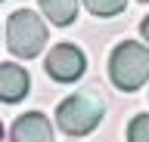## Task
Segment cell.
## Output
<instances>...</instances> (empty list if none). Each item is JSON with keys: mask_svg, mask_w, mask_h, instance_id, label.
<instances>
[{"mask_svg": "<svg viewBox=\"0 0 149 142\" xmlns=\"http://www.w3.org/2000/svg\"><path fill=\"white\" fill-rule=\"evenodd\" d=\"M109 77L112 84L124 90V93H134L149 80V47L137 43V40H124L112 49L109 56Z\"/></svg>", "mask_w": 149, "mask_h": 142, "instance_id": "6da1fadb", "label": "cell"}, {"mask_svg": "<svg viewBox=\"0 0 149 142\" xmlns=\"http://www.w3.org/2000/svg\"><path fill=\"white\" fill-rule=\"evenodd\" d=\"M102 114H106L102 99L93 93V90H87V93H74V96H68V99L59 102V108H56V123H59V130L68 133V136H87V133H93L100 127Z\"/></svg>", "mask_w": 149, "mask_h": 142, "instance_id": "7a4b0ae2", "label": "cell"}, {"mask_svg": "<svg viewBox=\"0 0 149 142\" xmlns=\"http://www.w3.org/2000/svg\"><path fill=\"white\" fill-rule=\"evenodd\" d=\"M47 43V22L34 10H16L6 22V49L19 59H34Z\"/></svg>", "mask_w": 149, "mask_h": 142, "instance_id": "3957f363", "label": "cell"}, {"mask_svg": "<svg viewBox=\"0 0 149 142\" xmlns=\"http://www.w3.org/2000/svg\"><path fill=\"white\" fill-rule=\"evenodd\" d=\"M84 68H87V59H84V53L74 43H56L44 59V71L53 80H59V84L78 80L84 74Z\"/></svg>", "mask_w": 149, "mask_h": 142, "instance_id": "277c9868", "label": "cell"}, {"mask_svg": "<svg viewBox=\"0 0 149 142\" xmlns=\"http://www.w3.org/2000/svg\"><path fill=\"white\" fill-rule=\"evenodd\" d=\"M9 139L13 142H53V123L40 111H25L16 117Z\"/></svg>", "mask_w": 149, "mask_h": 142, "instance_id": "5b68a950", "label": "cell"}, {"mask_svg": "<svg viewBox=\"0 0 149 142\" xmlns=\"http://www.w3.org/2000/svg\"><path fill=\"white\" fill-rule=\"evenodd\" d=\"M28 86H31V77L22 65L0 62V102H22L28 96Z\"/></svg>", "mask_w": 149, "mask_h": 142, "instance_id": "8992f818", "label": "cell"}, {"mask_svg": "<svg viewBox=\"0 0 149 142\" xmlns=\"http://www.w3.org/2000/svg\"><path fill=\"white\" fill-rule=\"evenodd\" d=\"M40 12L53 25L65 28V25H72L78 19V0H40Z\"/></svg>", "mask_w": 149, "mask_h": 142, "instance_id": "52a82bcc", "label": "cell"}, {"mask_svg": "<svg viewBox=\"0 0 149 142\" xmlns=\"http://www.w3.org/2000/svg\"><path fill=\"white\" fill-rule=\"evenodd\" d=\"M84 6H87L93 16L109 19V16H118V12H124L127 0H84Z\"/></svg>", "mask_w": 149, "mask_h": 142, "instance_id": "ba28073f", "label": "cell"}, {"mask_svg": "<svg viewBox=\"0 0 149 142\" xmlns=\"http://www.w3.org/2000/svg\"><path fill=\"white\" fill-rule=\"evenodd\" d=\"M127 142H149V114H137L127 123Z\"/></svg>", "mask_w": 149, "mask_h": 142, "instance_id": "9c48e42d", "label": "cell"}, {"mask_svg": "<svg viewBox=\"0 0 149 142\" xmlns=\"http://www.w3.org/2000/svg\"><path fill=\"white\" fill-rule=\"evenodd\" d=\"M140 34H143L146 43H149V16H143V22H140Z\"/></svg>", "mask_w": 149, "mask_h": 142, "instance_id": "30bf717a", "label": "cell"}, {"mask_svg": "<svg viewBox=\"0 0 149 142\" xmlns=\"http://www.w3.org/2000/svg\"><path fill=\"white\" fill-rule=\"evenodd\" d=\"M0 142H6V133H3V123H0Z\"/></svg>", "mask_w": 149, "mask_h": 142, "instance_id": "8fae6325", "label": "cell"}, {"mask_svg": "<svg viewBox=\"0 0 149 142\" xmlns=\"http://www.w3.org/2000/svg\"><path fill=\"white\" fill-rule=\"evenodd\" d=\"M140 3H149V0H140Z\"/></svg>", "mask_w": 149, "mask_h": 142, "instance_id": "7c38bea8", "label": "cell"}]
</instances>
